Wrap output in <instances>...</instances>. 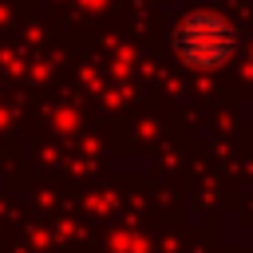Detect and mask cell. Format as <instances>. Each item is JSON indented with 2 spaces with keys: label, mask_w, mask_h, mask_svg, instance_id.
<instances>
[{
  "label": "cell",
  "mask_w": 253,
  "mask_h": 253,
  "mask_svg": "<svg viewBox=\"0 0 253 253\" xmlns=\"http://www.w3.org/2000/svg\"><path fill=\"white\" fill-rule=\"evenodd\" d=\"M170 51L190 71H221L241 51V32L213 8H190L170 24Z\"/></svg>",
  "instance_id": "obj_1"
}]
</instances>
